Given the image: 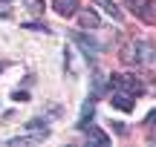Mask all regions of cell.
I'll list each match as a JSON object with an SVG mask.
<instances>
[{
    "instance_id": "1",
    "label": "cell",
    "mask_w": 156,
    "mask_h": 147,
    "mask_svg": "<svg viewBox=\"0 0 156 147\" xmlns=\"http://www.w3.org/2000/svg\"><path fill=\"white\" fill-rule=\"evenodd\" d=\"M110 84L116 87V90H122V92H130L133 98L145 92V84H142L136 75H122V72H119V75H113V78H110Z\"/></svg>"
},
{
    "instance_id": "2",
    "label": "cell",
    "mask_w": 156,
    "mask_h": 147,
    "mask_svg": "<svg viewBox=\"0 0 156 147\" xmlns=\"http://www.w3.org/2000/svg\"><path fill=\"white\" fill-rule=\"evenodd\" d=\"M133 52H136V61H139V63H153L156 61V46L153 43L136 40V43H133Z\"/></svg>"
},
{
    "instance_id": "3",
    "label": "cell",
    "mask_w": 156,
    "mask_h": 147,
    "mask_svg": "<svg viewBox=\"0 0 156 147\" xmlns=\"http://www.w3.org/2000/svg\"><path fill=\"white\" fill-rule=\"evenodd\" d=\"M136 15H139V20L153 23V26H156V0H145V3H139V6H136Z\"/></svg>"
},
{
    "instance_id": "4",
    "label": "cell",
    "mask_w": 156,
    "mask_h": 147,
    "mask_svg": "<svg viewBox=\"0 0 156 147\" xmlns=\"http://www.w3.org/2000/svg\"><path fill=\"white\" fill-rule=\"evenodd\" d=\"M113 107H116V110H124V113H130V110H133V95H130V92L116 90V92H113Z\"/></svg>"
},
{
    "instance_id": "5",
    "label": "cell",
    "mask_w": 156,
    "mask_h": 147,
    "mask_svg": "<svg viewBox=\"0 0 156 147\" xmlns=\"http://www.w3.org/2000/svg\"><path fill=\"white\" fill-rule=\"evenodd\" d=\"M81 130L87 133V142H90V144H110L107 133H104V130H98V127H90V124H84Z\"/></svg>"
},
{
    "instance_id": "6",
    "label": "cell",
    "mask_w": 156,
    "mask_h": 147,
    "mask_svg": "<svg viewBox=\"0 0 156 147\" xmlns=\"http://www.w3.org/2000/svg\"><path fill=\"white\" fill-rule=\"evenodd\" d=\"M52 9H55L61 17H73L75 9H78V3L75 0H52Z\"/></svg>"
},
{
    "instance_id": "7",
    "label": "cell",
    "mask_w": 156,
    "mask_h": 147,
    "mask_svg": "<svg viewBox=\"0 0 156 147\" xmlns=\"http://www.w3.org/2000/svg\"><path fill=\"white\" fill-rule=\"evenodd\" d=\"M78 23H81L84 29H98V15H95L93 9H81L78 12Z\"/></svg>"
},
{
    "instance_id": "8",
    "label": "cell",
    "mask_w": 156,
    "mask_h": 147,
    "mask_svg": "<svg viewBox=\"0 0 156 147\" xmlns=\"http://www.w3.org/2000/svg\"><path fill=\"white\" fill-rule=\"evenodd\" d=\"M93 6H98V9H104L110 17H116V20H122V9H119L113 0H93Z\"/></svg>"
},
{
    "instance_id": "9",
    "label": "cell",
    "mask_w": 156,
    "mask_h": 147,
    "mask_svg": "<svg viewBox=\"0 0 156 147\" xmlns=\"http://www.w3.org/2000/svg\"><path fill=\"white\" fill-rule=\"evenodd\" d=\"M26 130H29V133H35L38 138H46V136H49V127H46V121H41V118L29 121V124H26Z\"/></svg>"
},
{
    "instance_id": "10",
    "label": "cell",
    "mask_w": 156,
    "mask_h": 147,
    "mask_svg": "<svg viewBox=\"0 0 156 147\" xmlns=\"http://www.w3.org/2000/svg\"><path fill=\"white\" fill-rule=\"evenodd\" d=\"M122 61H124V63H139V61H136V52H133V43L122 49Z\"/></svg>"
},
{
    "instance_id": "11",
    "label": "cell",
    "mask_w": 156,
    "mask_h": 147,
    "mask_svg": "<svg viewBox=\"0 0 156 147\" xmlns=\"http://www.w3.org/2000/svg\"><path fill=\"white\" fill-rule=\"evenodd\" d=\"M26 9L35 12V15H41V12H44V0H26Z\"/></svg>"
},
{
    "instance_id": "12",
    "label": "cell",
    "mask_w": 156,
    "mask_h": 147,
    "mask_svg": "<svg viewBox=\"0 0 156 147\" xmlns=\"http://www.w3.org/2000/svg\"><path fill=\"white\" fill-rule=\"evenodd\" d=\"M90 115H93V101H87V104H84V113H81V127L90 121Z\"/></svg>"
},
{
    "instance_id": "13",
    "label": "cell",
    "mask_w": 156,
    "mask_h": 147,
    "mask_svg": "<svg viewBox=\"0 0 156 147\" xmlns=\"http://www.w3.org/2000/svg\"><path fill=\"white\" fill-rule=\"evenodd\" d=\"M104 90V81H101V75H95V81H93V95L95 92H101Z\"/></svg>"
},
{
    "instance_id": "14",
    "label": "cell",
    "mask_w": 156,
    "mask_h": 147,
    "mask_svg": "<svg viewBox=\"0 0 156 147\" xmlns=\"http://www.w3.org/2000/svg\"><path fill=\"white\" fill-rule=\"evenodd\" d=\"M147 130H153V127H156V110H151V113H147Z\"/></svg>"
},
{
    "instance_id": "15",
    "label": "cell",
    "mask_w": 156,
    "mask_h": 147,
    "mask_svg": "<svg viewBox=\"0 0 156 147\" xmlns=\"http://www.w3.org/2000/svg\"><path fill=\"white\" fill-rule=\"evenodd\" d=\"M0 69H3V63H0Z\"/></svg>"
}]
</instances>
